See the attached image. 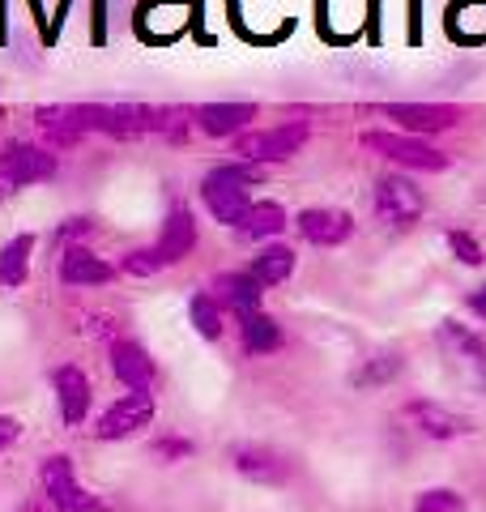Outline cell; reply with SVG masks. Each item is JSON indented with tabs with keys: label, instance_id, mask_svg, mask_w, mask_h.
Masks as SVG:
<instances>
[{
	"label": "cell",
	"instance_id": "obj_1",
	"mask_svg": "<svg viewBox=\"0 0 486 512\" xmlns=\"http://www.w3.org/2000/svg\"><path fill=\"white\" fill-rule=\"evenodd\" d=\"M252 184H256V171L222 163L214 171H205L201 201H205V210L214 214V222H222V227H239L243 214L252 210Z\"/></svg>",
	"mask_w": 486,
	"mask_h": 512
},
{
	"label": "cell",
	"instance_id": "obj_2",
	"mask_svg": "<svg viewBox=\"0 0 486 512\" xmlns=\"http://www.w3.org/2000/svg\"><path fill=\"white\" fill-rule=\"evenodd\" d=\"M363 150L388 158V163H397L401 171H444L448 167V154L435 150L427 137L393 133V128H367V133H363Z\"/></svg>",
	"mask_w": 486,
	"mask_h": 512
},
{
	"label": "cell",
	"instance_id": "obj_3",
	"mask_svg": "<svg viewBox=\"0 0 486 512\" xmlns=\"http://www.w3.org/2000/svg\"><path fill=\"white\" fill-rule=\"evenodd\" d=\"M56 154L43 146H30V141H9L0 150V201L13 197L18 188H30L39 180H52L56 175Z\"/></svg>",
	"mask_w": 486,
	"mask_h": 512
},
{
	"label": "cell",
	"instance_id": "obj_4",
	"mask_svg": "<svg viewBox=\"0 0 486 512\" xmlns=\"http://www.w3.org/2000/svg\"><path fill=\"white\" fill-rule=\"evenodd\" d=\"M307 146V124H278V128H261V133H243L235 137V154L243 163H286Z\"/></svg>",
	"mask_w": 486,
	"mask_h": 512
},
{
	"label": "cell",
	"instance_id": "obj_5",
	"mask_svg": "<svg viewBox=\"0 0 486 512\" xmlns=\"http://www.w3.org/2000/svg\"><path fill=\"white\" fill-rule=\"evenodd\" d=\"M35 124L47 137V146L69 150L86 133H94V103H47L35 111Z\"/></svg>",
	"mask_w": 486,
	"mask_h": 512
},
{
	"label": "cell",
	"instance_id": "obj_6",
	"mask_svg": "<svg viewBox=\"0 0 486 512\" xmlns=\"http://www.w3.org/2000/svg\"><path fill=\"white\" fill-rule=\"evenodd\" d=\"M427 201H423V188H418L410 175H384L376 184V214L393 227H414L423 218Z\"/></svg>",
	"mask_w": 486,
	"mask_h": 512
},
{
	"label": "cell",
	"instance_id": "obj_7",
	"mask_svg": "<svg viewBox=\"0 0 486 512\" xmlns=\"http://www.w3.org/2000/svg\"><path fill=\"white\" fill-rule=\"evenodd\" d=\"M39 478H43V491H47V500L56 504V512H94V508H99V500H94V495L77 483L69 457H60V453L47 457Z\"/></svg>",
	"mask_w": 486,
	"mask_h": 512
},
{
	"label": "cell",
	"instance_id": "obj_8",
	"mask_svg": "<svg viewBox=\"0 0 486 512\" xmlns=\"http://www.w3.org/2000/svg\"><path fill=\"white\" fill-rule=\"evenodd\" d=\"M376 111L388 120H397L401 128H410L414 137L444 133V128L461 120V107H452V103H380Z\"/></svg>",
	"mask_w": 486,
	"mask_h": 512
},
{
	"label": "cell",
	"instance_id": "obj_9",
	"mask_svg": "<svg viewBox=\"0 0 486 512\" xmlns=\"http://www.w3.org/2000/svg\"><path fill=\"white\" fill-rule=\"evenodd\" d=\"M150 419H154V397L150 393H124L99 419L94 431H99V440H128V436H137L141 427H150Z\"/></svg>",
	"mask_w": 486,
	"mask_h": 512
},
{
	"label": "cell",
	"instance_id": "obj_10",
	"mask_svg": "<svg viewBox=\"0 0 486 512\" xmlns=\"http://www.w3.org/2000/svg\"><path fill=\"white\" fill-rule=\"evenodd\" d=\"M295 227H299V235L307 239V244L337 248V244H346V239L354 235V218L346 210H337V205H312V210H303L295 218Z\"/></svg>",
	"mask_w": 486,
	"mask_h": 512
},
{
	"label": "cell",
	"instance_id": "obj_11",
	"mask_svg": "<svg viewBox=\"0 0 486 512\" xmlns=\"http://www.w3.org/2000/svg\"><path fill=\"white\" fill-rule=\"evenodd\" d=\"M440 342L448 346V355L465 367V380H474L478 389L486 393V346H482L478 333H469L465 325H457V320H444Z\"/></svg>",
	"mask_w": 486,
	"mask_h": 512
},
{
	"label": "cell",
	"instance_id": "obj_12",
	"mask_svg": "<svg viewBox=\"0 0 486 512\" xmlns=\"http://www.w3.org/2000/svg\"><path fill=\"white\" fill-rule=\"evenodd\" d=\"M256 120V103H201L192 111V124L205 137H243V128Z\"/></svg>",
	"mask_w": 486,
	"mask_h": 512
},
{
	"label": "cell",
	"instance_id": "obj_13",
	"mask_svg": "<svg viewBox=\"0 0 486 512\" xmlns=\"http://www.w3.org/2000/svg\"><path fill=\"white\" fill-rule=\"evenodd\" d=\"M111 372H116V380L128 393H150L154 389V359L145 355V346L128 342V338L111 342Z\"/></svg>",
	"mask_w": 486,
	"mask_h": 512
},
{
	"label": "cell",
	"instance_id": "obj_14",
	"mask_svg": "<svg viewBox=\"0 0 486 512\" xmlns=\"http://www.w3.org/2000/svg\"><path fill=\"white\" fill-rule=\"evenodd\" d=\"M154 248L162 256V265H180L184 256H192V248H197V218H192L188 205H171Z\"/></svg>",
	"mask_w": 486,
	"mask_h": 512
},
{
	"label": "cell",
	"instance_id": "obj_15",
	"mask_svg": "<svg viewBox=\"0 0 486 512\" xmlns=\"http://www.w3.org/2000/svg\"><path fill=\"white\" fill-rule=\"evenodd\" d=\"M231 466L248 478V483H265V487L286 483V478H290L286 461L273 453V448H261V444H235L231 448Z\"/></svg>",
	"mask_w": 486,
	"mask_h": 512
},
{
	"label": "cell",
	"instance_id": "obj_16",
	"mask_svg": "<svg viewBox=\"0 0 486 512\" xmlns=\"http://www.w3.org/2000/svg\"><path fill=\"white\" fill-rule=\"evenodd\" d=\"M60 278H64V286H103V282L116 278V265L103 261L99 252L69 244L60 256Z\"/></svg>",
	"mask_w": 486,
	"mask_h": 512
},
{
	"label": "cell",
	"instance_id": "obj_17",
	"mask_svg": "<svg viewBox=\"0 0 486 512\" xmlns=\"http://www.w3.org/2000/svg\"><path fill=\"white\" fill-rule=\"evenodd\" d=\"M56 402H60V414H64V423L77 427V423H86V414H90V380L81 367H56Z\"/></svg>",
	"mask_w": 486,
	"mask_h": 512
},
{
	"label": "cell",
	"instance_id": "obj_18",
	"mask_svg": "<svg viewBox=\"0 0 486 512\" xmlns=\"http://www.w3.org/2000/svg\"><path fill=\"white\" fill-rule=\"evenodd\" d=\"M410 423L423 431V436H431V440H457V436H469V419H461V414H452L448 406H440V402H410Z\"/></svg>",
	"mask_w": 486,
	"mask_h": 512
},
{
	"label": "cell",
	"instance_id": "obj_19",
	"mask_svg": "<svg viewBox=\"0 0 486 512\" xmlns=\"http://www.w3.org/2000/svg\"><path fill=\"white\" fill-rule=\"evenodd\" d=\"M214 299L226 303V312H235L239 320L243 316H252V312H261V295H265V286L256 282L252 274H222L214 282Z\"/></svg>",
	"mask_w": 486,
	"mask_h": 512
},
{
	"label": "cell",
	"instance_id": "obj_20",
	"mask_svg": "<svg viewBox=\"0 0 486 512\" xmlns=\"http://www.w3.org/2000/svg\"><path fill=\"white\" fill-rule=\"evenodd\" d=\"M239 333H243V350H248V355H273V350H282V325L269 312L243 316Z\"/></svg>",
	"mask_w": 486,
	"mask_h": 512
},
{
	"label": "cell",
	"instance_id": "obj_21",
	"mask_svg": "<svg viewBox=\"0 0 486 512\" xmlns=\"http://www.w3.org/2000/svg\"><path fill=\"white\" fill-rule=\"evenodd\" d=\"M286 231V210L278 201H252V210L243 214V222H239V235L243 239H273V235H282Z\"/></svg>",
	"mask_w": 486,
	"mask_h": 512
},
{
	"label": "cell",
	"instance_id": "obj_22",
	"mask_svg": "<svg viewBox=\"0 0 486 512\" xmlns=\"http://www.w3.org/2000/svg\"><path fill=\"white\" fill-rule=\"evenodd\" d=\"M30 252H35V235L22 231L0 248V286H22L30 278Z\"/></svg>",
	"mask_w": 486,
	"mask_h": 512
},
{
	"label": "cell",
	"instance_id": "obj_23",
	"mask_svg": "<svg viewBox=\"0 0 486 512\" xmlns=\"http://www.w3.org/2000/svg\"><path fill=\"white\" fill-rule=\"evenodd\" d=\"M248 274L261 286H278V282H286L290 274H295V252H290L286 244H265L261 252H256Z\"/></svg>",
	"mask_w": 486,
	"mask_h": 512
},
{
	"label": "cell",
	"instance_id": "obj_24",
	"mask_svg": "<svg viewBox=\"0 0 486 512\" xmlns=\"http://www.w3.org/2000/svg\"><path fill=\"white\" fill-rule=\"evenodd\" d=\"M188 320H192V329H197L205 342H218L222 338V303L214 295H192Z\"/></svg>",
	"mask_w": 486,
	"mask_h": 512
},
{
	"label": "cell",
	"instance_id": "obj_25",
	"mask_svg": "<svg viewBox=\"0 0 486 512\" xmlns=\"http://www.w3.org/2000/svg\"><path fill=\"white\" fill-rule=\"evenodd\" d=\"M397 376H401V355H376L350 376V384L354 389H380V384L397 380Z\"/></svg>",
	"mask_w": 486,
	"mask_h": 512
},
{
	"label": "cell",
	"instance_id": "obj_26",
	"mask_svg": "<svg viewBox=\"0 0 486 512\" xmlns=\"http://www.w3.org/2000/svg\"><path fill=\"white\" fill-rule=\"evenodd\" d=\"M120 269H124V274H133V278H154L158 269H167V265H162L158 248H133V252H124Z\"/></svg>",
	"mask_w": 486,
	"mask_h": 512
},
{
	"label": "cell",
	"instance_id": "obj_27",
	"mask_svg": "<svg viewBox=\"0 0 486 512\" xmlns=\"http://www.w3.org/2000/svg\"><path fill=\"white\" fill-rule=\"evenodd\" d=\"M414 512H465V500H461L457 491H448V487H435V491L418 495Z\"/></svg>",
	"mask_w": 486,
	"mask_h": 512
},
{
	"label": "cell",
	"instance_id": "obj_28",
	"mask_svg": "<svg viewBox=\"0 0 486 512\" xmlns=\"http://www.w3.org/2000/svg\"><path fill=\"white\" fill-rule=\"evenodd\" d=\"M448 248H452V256H457L461 265H482L486 261V252H482V244L469 231H448Z\"/></svg>",
	"mask_w": 486,
	"mask_h": 512
},
{
	"label": "cell",
	"instance_id": "obj_29",
	"mask_svg": "<svg viewBox=\"0 0 486 512\" xmlns=\"http://www.w3.org/2000/svg\"><path fill=\"white\" fill-rule=\"evenodd\" d=\"M154 453L167 457V461H175V457H188L192 444H188V440H162V444H154Z\"/></svg>",
	"mask_w": 486,
	"mask_h": 512
},
{
	"label": "cell",
	"instance_id": "obj_30",
	"mask_svg": "<svg viewBox=\"0 0 486 512\" xmlns=\"http://www.w3.org/2000/svg\"><path fill=\"white\" fill-rule=\"evenodd\" d=\"M18 436H22V423L9 419V414H0V453H5V448L18 440Z\"/></svg>",
	"mask_w": 486,
	"mask_h": 512
},
{
	"label": "cell",
	"instance_id": "obj_31",
	"mask_svg": "<svg viewBox=\"0 0 486 512\" xmlns=\"http://www.w3.org/2000/svg\"><path fill=\"white\" fill-rule=\"evenodd\" d=\"M469 312H474L478 320H486V282L478 286V291H474V295H469Z\"/></svg>",
	"mask_w": 486,
	"mask_h": 512
}]
</instances>
